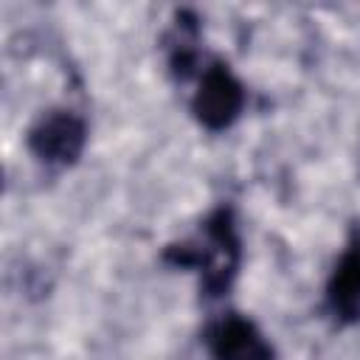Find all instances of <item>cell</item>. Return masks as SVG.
I'll use <instances>...</instances> for the list:
<instances>
[{"mask_svg":"<svg viewBox=\"0 0 360 360\" xmlns=\"http://www.w3.org/2000/svg\"><path fill=\"white\" fill-rule=\"evenodd\" d=\"M332 304L346 318H360V233L343 253L332 278Z\"/></svg>","mask_w":360,"mask_h":360,"instance_id":"cell-4","label":"cell"},{"mask_svg":"<svg viewBox=\"0 0 360 360\" xmlns=\"http://www.w3.org/2000/svg\"><path fill=\"white\" fill-rule=\"evenodd\" d=\"M208 346L214 360H273V352L256 326L236 315L219 321L211 329Z\"/></svg>","mask_w":360,"mask_h":360,"instance_id":"cell-3","label":"cell"},{"mask_svg":"<svg viewBox=\"0 0 360 360\" xmlns=\"http://www.w3.org/2000/svg\"><path fill=\"white\" fill-rule=\"evenodd\" d=\"M82 143H84V127L70 112H51L31 132L34 152L42 160H53V163L73 160L79 155Z\"/></svg>","mask_w":360,"mask_h":360,"instance_id":"cell-2","label":"cell"},{"mask_svg":"<svg viewBox=\"0 0 360 360\" xmlns=\"http://www.w3.org/2000/svg\"><path fill=\"white\" fill-rule=\"evenodd\" d=\"M239 107H242V87H239V82L225 68L208 70L202 84H200V90H197V96H194L197 118L205 127L219 129V127H228L239 115Z\"/></svg>","mask_w":360,"mask_h":360,"instance_id":"cell-1","label":"cell"}]
</instances>
